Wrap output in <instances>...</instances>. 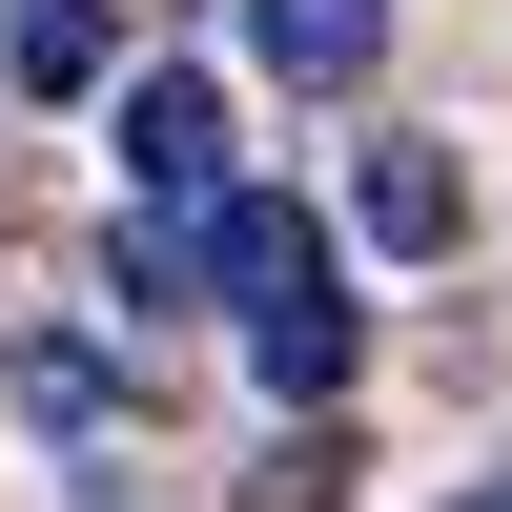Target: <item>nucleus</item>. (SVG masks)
<instances>
[{
    "instance_id": "obj_1",
    "label": "nucleus",
    "mask_w": 512,
    "mask_h": 512,
    "mask_svg": "<svg viewBox=\"0 0 512 512\" xmlns=\"http://www.w3.org/2000/svg\"><path fill=\"white\" fill-rule=\"evenodd\" d=\"M205 185H226V82L144 62L123 82V205H205Z\"/></svg>"
},
{
    "instance_id": "obj_2",
    "label": "nucleus",
    "mask_w": 512,
    "mask_h": 512,
    "mask_svg": "<svg viewBox=\"0 0 512 512\" xmlns=\"http://www.w3.org/2000/svg\"><path fill=\"white\" fill-rule=\"evenodd\" d=\"M349 349H369V308H349V287H328V267H287L267 308H246V369H267L287 410H328V390H349Z\"/></svg>"
},
{
    "instance_id": "obj_3",
    "label": "nucleus",
    "mask_w": 512,
    "mask_h": 512,
    "mask_svg": "<svg viewBox=\"0 0 512 512\" xmlns=\"http://www.w3.org/2000/svg\"><path fill=\"white\" fill-rule=\"evenodd\" d=\"M246 62L308 82V103H349V82L390 62V0H246Z\"/></svg>"
},
{
    "instance_id": "obj_4",
    "label": "nucleus",
    "mask_w": 512,
    "mask_h": 512,
    "mask_svg": "<svg viewBox=\"0 0 512 512\" xmlns=\"http://www.w3.org/2000/svg\"><path fill=\"white\" fill-rule=\"evenodd\" d=\"M0 82H41V103L123 82V0H21V21H0Z\"/></svg>"
},
{
    "instance_id": "obj_5",
    "label": "nucleus",
    "mask_w": 512,
    "mask_h": 512,
    "mask_svg": "<svg viewBox=\"0 0 512 512\" xmlns=\"http://www.w3.org/2000/svg\"><path fill=\"white\" fill-rule=\"evenodd\" d=\"M472 226V164L451 144H369V246H451Z\"/></svg>"
},
{
    "instance_id": "obj_6",
    "label": "nucleus",
    "mask_w": 512,
    "mask_h": 512,
    "mask_svg": "<svg viewBox=\"0 0 512 512\" xmlns=\"http://www.w3.org/2000/svg\"><path fill=\"white\" fill-rule=\"evenodd\" d=\"M21 410H41V431H103L123 369H103V349H21Z\"/></svg>"
},
{
    "instance_id": "obj_7",
    "label": "nucleus",
    "mask_w": 512,
    "mask_h": 512,
    "mask_svg": "<svg viewBox=\"0 0 512 512\" xmlns=\"http://www.w3.org/2000/svg\"><path fill=\"white\" fill-rule=\"evenodd\" d=\"M246 512H349V431H287L267 472H246Z\"/></svg>"
},
{
    "instance_id": "obj_8",
    "label": "nucleus",
    "mask_w": 512,
    "mask_h": 512,
    "mask_svg": "<svg viewBox=\"0 0 512 512\" xmlns=\"http://www.w3.org/2000/svg\"><path fill=\"white\" fill-rule=\"evenodd\" d=\"M82 512H123V492H82Z\"/></svg>"
},
{
    "instance_id": "obj_9",
    "label": "nucleus",
    "mask_w": 512,
    "mask_h": 512,
    "mask_svg": "<svg viewBox=\"0 0 512 512\" xmlns=\"http://www.w3.org/2000/svg\"><path fill=\"white\" fill-rule=\"evenodd\" d=\"M472 512H512V492H472Z\"/></svg>"
}]
</instances>
